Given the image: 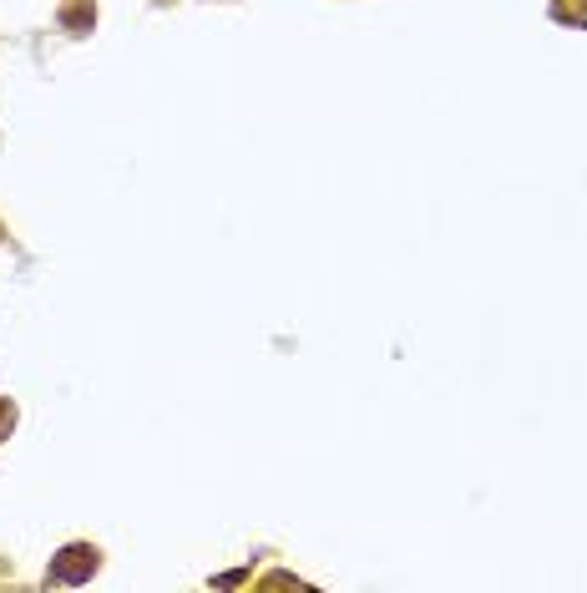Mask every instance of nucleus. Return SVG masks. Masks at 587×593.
<instances>
[{
    "label": "nucleus",
    "mask_w": 587,
    "mask_h": 593,
    "mask_svg": "<svg viewBox=\"0 0 587 593\" xmlns=\"http://www.w3.org/2000/svg\"><path fill=\"white\" fill-rule=\"evenodd\" d=\"M97 563H102V553H97L92 543H66V548L51 558V573H46V578L76 588V583H87V578L97 573Z\"/></svg>",
    "instance_id": "nucleus-1"
}]
</instances>
